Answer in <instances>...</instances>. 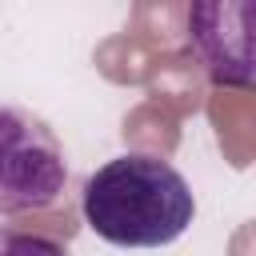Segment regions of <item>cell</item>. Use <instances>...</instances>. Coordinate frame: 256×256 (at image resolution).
Masks as SVG:
<instances>
[{"label":"cell","mask_w":256,"mask_h":256,"mask_svg":"<svg viewBox=\"0 0 256 256\" xmlns=\"http://www.w3.org/2000/svg\"><path fill=\"white\" fill-rule=\"evenodd\" d=\"M68 164L56 132L28 108L0 104V216L44 212L64 196Z\"/></svg>","instance_id":"7a4b0ae2"},{"label":"cell","mask_w":256,"mask_h":256,"mask_svg":"<svg viewBox=\"0 0 256 256\" xmlns=\"http://www.w3.org/2000/svg\"><path fill=\"white\" fill-rule=\"evenodd\" d=\"M0 256H72V252L40 232H0Z\"/></svg>","instance_id":"277c9868"},{"label":"cell","mask_w":256,"mask_h":256,"mask_svg":"<svg viewBox=\"0 0 256 256\" xmlns=\"http://www.w3.org/2000/svg\"><path fill=\"white\" fill-rule=\"evenodd\" d=\"M80 212L88 228L116 248H164L188 232L196 200L168 160L124 152L84 180Z\"/></svg>","instance_id":"6da1fadb"},{"label":"cell","mask_w":256,"mask_h":256,"mask_svg":"<svg viewBox=\"0 0 256 256\" xmlns=\"http://www.w3.org/2000/svg\"><path fill=\"white\" fill-rule=\"evenodd\" d=\"M188 40L196 44V56L204 60V72L216 84L244 88L252 80V32L244 24L228 36L224 32V4L188 8Z\"/></svg>","instance_id":"3957f363"}]
</instances>
